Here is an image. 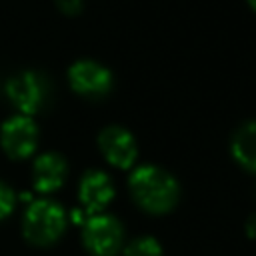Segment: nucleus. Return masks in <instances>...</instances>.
Listing matches in <instances>:
<instances>
[{
	"instance_id": "1",
	"label": "nucleus",
	"mask_w": 256,
	"mask_h": 256,
	"mask_svg": "<svg viewBox=\"0 0 256 256\" xmlns=\"http://www.w3.org/2000/svg\"><path fill=\"white\" fill-rule=\"evenodd\" d=\"M134 200L148 212H166L178 200L176 180L156 166H140L130 174Z\"/></svg>"
},
{
	"instance_id": "2",
	"label": "nucleus",
	"mask_w": 256,
	"mask_h": 256,
	"mask_svg": "<svg viewBox=\"0 0 256 256\" xmlns=\"http://www.w3.org/2000/svg\"><path fill=\"white\" fill-rule=\"evenodd\" d=\"M64 210L52 200H36L24 216V236L38 246L52 244L64 232Z\"/></svg>"
},
{
	"instance_id": "3",
	"label": "nucleus",
	"mask_w": 256,
	"mask_h": 256,
	"mask_svg": "<svg viewBox=\"0 0 256 256\" xmlns=\"http://www.w3.org/2000/svg\"><path fill=\"white\" fill-rule=\"evenodd\" d=\"M84 244L94 256H114L122 244V228L112 216H90L84 226Z\"/></svg>"
},
{
	"instance_id": "4",
	"label": "nucleus",
	"mask_w": 256,
	"mask_h": 256,
	"mask_svg": "<svg viewBox=\"0 0 256 256\" xmlns=\"http://www.w3.org/2000/svg\"><path fill=\"white\" fill-rule=\"evenodd\" d=\"M38 140L36 124L26 116H14L2 124L0 142L8 156L12 158H26L34 152Z\"/></svg>"
},
{
	"instance_id": "5",
	"label": "nucleus",
	"mask_w": 256,
	"mask_h": 256,
	"mask_svg": "<svg viewBox=\"0 0 256 256\" xmlns=\"http://www.w3.org/2000/svg\"><path fill=\"white\" fill-rule=\"evenodd\" d=\"M6 94L18 110L24 114H34L44 102V82L34 72H22L8 80Z\"/></svg>"
},
{
	"instance_id": "6",
	"label": "nucleus",
	"mask_w": 256,
	"mask_h": 256,
	"mask_svg": "<svg viewBox=\"0 0 256 256\" xmlns=\"http://www.w3.org/2000/svg\"><path fill=\"white\" fill-rule=\"evenodd\" d=\"M104 158L116 168H130L136 160V142L132 134L120 126H108L98 136Z\"/></svg>"
},
{
	"instance_id": "7",
	"label": "nucleus",
	"mask_w": 256,
	"mask_h": 256,
	"mask_svg": "<svg viewBox=\"0 0 256 256\" xmlns=\"http://www.w3.org/2000/svg\"><path fill=\"white\" fill-rule=\"evenodd\" d=\"M70 84L76 92L84 94V96H100L106 94L110 84H112V76L110 72L92 60H80L76 62L70 72H68Z\"/></svg>"
},
{
	"instance_id": "8",
	"label": "nucleus",
	"mask_w": 256,
	"mask_h": 256,
	"mask_svg": "<svg viewBox=\"0 0 256 256\" xmlns=\"http://www.w3.org/2000/svg\"><path fill=\"white\" fill-rule=\"evenodd\" d=\"M80 200L90 216H96L114 196L110 178L100 170H88L80 180Z\"/></svg>"
},
{
	"instance_id": "9",
	"label": "nucleus",
	"mask_w": 256,
	"mask_h": 256,
	"mask_svg": "<svg viewBox=\"0 0 256 256\" xmlns=\"http://www.w3.org/2000/svg\"><path fill=\"white\" fill-rule=\"evenodd\" d=\"M66 178V162L54 152H46L34 162V188L38 192H52L60 188Z\"/></svg>"
},
{
	"instance_id": "10",
	"label": "nucleus",
	"mask_w": 256,
	"mask_h": 256,
	"mask_svg": "<svg viewBox=\"0 0 256 256\" xmlns=\"http://www.w3.org/2000/svg\"><path fill=\"white\" fill-rule=\"evenodd\" d=\"M232 152L242 166L256 170V122H250L236 132Z\"/></svg>"
},
{
	"instance_id": "11",
	"label": "nucleus",
	"mask_w": 256,
	"mask_h": 256,
	"mask_svg": "<svg viewBox=\"0 0 256 256\" xmlns=\"http://www.w3.org/2000/svg\"><path fill=\"white\" fill-rule=\"evenodd\" d=\"M124 256H162V248L154 238H138L134 240L128 248Z\"/></svg>"
},
{
	"instance_id": "12",
	"label": "nucleus",
	"mask_w": 256,
	"mask_h": 256,
	"mask_svg": "<svg viewBox=\"0 0 256 256\" xmlns=\"http://www.w3.org/2000/svg\"><path fill=\"white\" fill-rule=\"evenodd\" d=\"M14 208V192L0 182V220L6 218Z\"/></svg>"
},
{
	"instance_id": "13",
	"label": "nucleus",
	"mask_w": 256,
	"mask_h": 256,
	"mask_svg": "<svg viewBox=\"0 0 256 256\" xmlns=\"http://www.w3.org/2000/svg\"><path fill=\"white\" fill-rule=\"evenodd\" d=\"M58 2V6L64 10V12H68V14H74V12H78L80 8H82V0H56Z\"/></svg>"
},
{
	"instance_id": "14",
	"label": "nucleus",
	"mask_w": 256,
	"mask_h": 256,
	"mask_svg": "<svg viewBox=\"0 0 256 256\" xmlns=\"http://www.w3.org/2000/svg\"><path fill=\"white\" fill-rule=\"evenodd\" d=\"M246 232H248V236L256 238V214L246 222Z\"/></svg>"
},
{
	"instance_id": "15",
	"label": "nucleus",
	"mask_w": 256,
	"mask_h": 256,
	"mask_svg": "<svg viewBox=\"0 0 256 256\" xmlns=\"http://www.w3.org/2000/svg\"><path fill=\"white\" fill-rule=\"evenodd\" d=\"M248 2H250V6H252V8L256 10V0H248Z\"/></svg>"
}]
</instances>
